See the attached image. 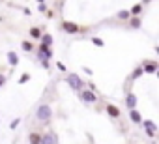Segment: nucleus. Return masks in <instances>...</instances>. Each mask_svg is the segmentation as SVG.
<instances>
[{"label":"nucleus","instance_id":"nucleus-1","mask_svg":"<svg viewBox=\"0 0 159 144\" xmlns=\"http://www.w3.org/2000/svg\"><path fill=\"white\" fill-rule=\"evenodd\" d=\"M52 114L54 112H52V107L49 103H39L38 109H36V120L39 124H49L52 120Z\"/></svg>","mask_w":159,"mask_h":144},{"label":"nucleus","instance_id":"nucleus-2","mask_svg":"<svg viewBox=\"0 0 159 144\" xmlns=\"http://www.w3.org/2000/svg\"><path fill=\"white\" fill-rule=\"evenodd\" d=\"M66 83L69 84V88L71 90H75V92H81L83 88H84V81L81 79V75H77V73H69L67 77H66Z\"/></svg>","mask_w":159,"mask_h":144},{"label":"nucleus","instance_id":"nucleus-3","mask_svg":"<svg viewBox=\"0 0 159 144\" xmlns=\"http://www.w3.org/2000/svg\"><path fill=\"white\" fill-rule=\"evenodd\" d=\"M140 67H142V71L144 73H157V69H159V64L155 62V60H144L142 64H140Z\"/></svg>","mask_w":159,"mask_h":144},{"label":"nucleus","instance_id":"nucleus-4","mask_svg":"<svg viewBox=\"0 0 159 144\" xmlns=\"http://www.w3.org/2000/svg\"><path fill=\"white\" fill-rule=\"evenodd\" d=\"M38 58H43V60H52L54 58V52H52V49L51 47H45V45H41L39 43V47H38Z\"/></svg>","mask_w":159,"mask_h":144},{"label":"nucleus","instance_id":"nucleus-5","mask_svg":"<svg viewBox=\"0 0 159 144\" xmlns=\"http://www.w3.org/2000/svg\"><path fill=\"white\" fill-rule=\"evenodd\" d=\"M142 125H144V131H146V135L150 138H153L157 135V125H155L153 120H142Z\"/></svg>","mask_w":159,"mask_h":144},{"label":"nucleus","instance_id":"nucleus-6","mask_svg":"<svg viewBox=\"0 0 159 144\" xmlns=\"http://www.w3.org/2000/svg\"><path fill=\"white\" fill-rule=\"evenodd\" d=\"M79 94H81V99H83L84 103H88V105H92V103H96V101H98V96H96L94 92H90L88 88H83Z\"/></svg>","mask_w":159,"mask_h":144},{"label":"nucleus","instance_id":"nucleus-7","mask_svg":"<svg viewBox=\"0 0 159 144\" xmlns=\"http://www.w3.org/2000/svg\"><path fill=\"white\" fill-rule=\"evenodd\" d=\"M41 144H58V135L52 129H49L47 133L41 135Z\"/></svg>","mask_w":159,"mask_h":144},{"label":"nucleus","instance_id":"nucleus-8","mask_svg":"<svg viewBox=\"0 0 159 144\" xmlns=\"http://www.w3.org/2000/svg\"><path fill=\"white\" fill-rule=\"evenodd\" d=\"M62 30L66 34H79L81 32V26H79L77 23H71V21H64L62 23Z\"/></svg>","mask_w":159,"mask_h":144},{"label":"nucleus","instance_id":"nucleus-9","mask_svg":"<svg viewBox=\"0 0 159 144\" xmlns=\"http://www.w3.org/2000/svg\"><path fill=\"white\" fill-rule=\"evenodd\" d=\"M105 110H107V114H109L111 118H114V120H118V118L122 116V112H120V109H118L116 105H112V103H107V107H105Z\"/></svg>","mask_w":159,"mask_h":144},{"label":"nucleus","instance_id":"nucleus-10","mask_svg":"<svg viewBox=\"0 0 159 144\" xmlns=\"http://www.w3.org/2000/svg\"><path fill=\"white\" fill-rule=\"evenodd\" d=\"M125 107H127L129 110L137 109V96H135L133 92H129V94L125 96Z\"/></svg>","mask_w":159,"mask_h":144},{"label":"nucleus","instance_id":"nucleus-11","mask_svg":"<svg viewBox=\"0 0 159 144\" xmlns=\"http://www.w3.org/2000/svg\"><path fill=\"white\" fill-rule=\"evenodd\" d=\"M39 43H41V45H45V47H51V49H52V45H54V38H52L51 34H41Z\"/></svg>","mask_w":159,"mask_h":144},{"label":"nucleus","instance_id":"nucleus-12","mask_svg":"<svg viewBox=\"0 0 159 144\" xmlns=\"http://www.w3.org/2000/svg\"><path fill=\"white\" fill-rule=\"evenodd\" d=\"M8 64H10L11 67H17V65H19V54H17L15 51H10V52H8Z\"/></svg>","mask_w":159,"mask_h":144},{"label":"nucleus","instance_id":"nucleus-13","mask_svg":"<svg viewBox=\"0 0 159 144\" xmlns=\"http://www.w3.org/2000/svg\"><path fill=\"white\" fill-rule=\"evenodd\" d=\"M129 120L133 122V124H142V114L137 110V109H133V110H129Z\"/></svg>","mask_w":159,"mask_h":144},{"label":"nucleus","instance_id":"nucleus-14","mask_svg":"<svg viewBox=\"0 0 159 144\" xmlns=\"http://www.w3.org/2000/svg\"><path fill=\"white\" fill-rule=\"evenodd\" d=\"M28 144H41V133L30 131L28 133Z\"/></svg>","mask_w":159,"mask_h":144},{"label":"nucleus","instance_id":"nucleus-15","mask_svg":"<svg viewBox=\"0 0 159 144\" xmlns=\"http://www.w3.org/2000/svg\"><path fill=\"white\" fill-rule=\"evenodd\" d=\"M142 10H144V6H142V4H135V6L129 10V15H131V17H140Z\"/></svg>","mask_w":159,"mask_h":144},{"label":"nucleus","instance_id":"nucleus-16","mask_svg":"<svg viewBox=\"0 0 159 144\" xmlns=\"http://www.w3.org/2000/svg\"><path fill=\"white\" fill-rule=\"evenodd\" d=\"M127 25L131 26V28H140V25H142V19L140 17H129V21H127Z\"/></svg>","mask_w":159,"mask_h":144},{"label":"nucleus","instance_id":"nucleus-17","mask_svg":"<svg viewBox=\"0 0 159 144\" xmlns=\"http://www.w3.org/2000/svg\"><path fill=\"white\" fill-rule=\"evenodd\" d=\"M142 75H144V71H142V67H140V65H137V67L133 69V73H131V77H129V79H131V81H137V79H140Z\"/></svg>","mask_w":159,"mask_h":144},{"label":"nucleus","instance_id":"nucleus-18","mask_svg":"<svg viewBox=\"0 0 159 144\" xmlns=\"http://www.w3.org/2000/svg\"><path fill=\"white\" fill-rule=\"evenodd\" d=\"M28 34H30V38H32V39H39L43 32H41V30H39L38 26H32V28L28 30Z\"/></svg>","mask_w":159,"mask_h":144},{"label":"nucleus","instance_id":"nucleus-19","mask_svg":"<svg viewBox=\"0 0 159 144\" xmlns=\"http://www.w3.org/2000/svg\"><path fill=\"white\" fill-rule=\"evenodd\" d=\"M129 10H120L118 13H116V19H120V21H129Z\"/></svg>","mask_w":159,"mask_h":144},{"label":"nucleus","instance_id":"nucleus-20","mask_svg":"<svg viewBox=\"0 0 159 144\" xmlns=\"http://www.w3.org/2000/svg\"><path fill=\"white\" fill-rule=\"evenodd\" d=\"M90 41H92L96 47H103V45H105V41H103L99 36H92V38H90Z\"/></svg>","mask_w":159,"mask_h":144},{"label":"nucleus","instance_id":"nucleus-21","mask_svg":"<svg viewBox=\"0 0 159 144\" xmlns=\"http://www.w3.org/2000/svg\"><path fill=\"white\" fill-rule=\"evenodd\" d=\"M21 47H23V51H26V52H30V51L34 49L32 41H21Z\"/></svg>","mask_w":159,"mask_h":144},{"label":"nucleus","instance_id":"nucleus-22","mask_svg":"<svg viewBox=\"0 0 159 144\" xmlns=\"http://www.w3.org/2000/svg\"><path fill=\"white\" fill-rule=\"evenodd\" d=\"M30 79H32V75H30V73H23V75L19 77V84H25V83H28Z\"/></svg>","mask_w":159,"mask_h":144},{"label":"nucleus","instance_id":"nucleus-23","mask_svg":"<svg viewBox=\"0 0 159 144\" xmlns=\"http://www.w3.org/2000/svg\"><path fill=\"white\" fill-rule=\"evenodd\" d=\"M19 124H21V118H15V120L10 124V129H17V127H19Z\"/></svg>","mask_w":159,"mask_h":144},{"label":"nucleus","instance_id":"nucleus-24","mask_svg":"<svg viewBox=\"0 0 159 144\" xmlns=\"http://www.w3.org/2000/svg\"><path fill=\"white\" fill-rule=\"evenodd\" d=\"M38 10H39L41 13H43V11H47V4H45V2H38Z\"/></svg>","mask_w":159,"mask_h":144},{"label":"nucleus","instance_id":"nucleus-25","mask_svg":"<svg viewBox=\"0 0 159 144\" xmlns=\"http://www.w3.org/2000/svg\"><path fill=\"white\" fill-rule=\"evenodd\" d=\"M6 81H8V77H6L4 73H0V88H2V86L6 84Z\"/></svg>","mask_w":159,"mask_h":144},{"label":"nucleus","instance_id":"nucleus-26","mask_svg":"<svg viewBox=\"0 0 159 144\" xmlns=\"http://www.w3.org/2000/svg\"><path fill=\"white\" fill-rule=\"evenodd\" d=\"M39 64H41V65H43L45 69H49V67H51V64H49L47 60H43V58H39Z\"/></svg>","mask_w":159,"mask_h":144},{"label":"nucleus","instance_id":"nucleus-27","mask_svg":"<svg viewBox=\"0 0 159 144\" xmlns=\"http://www.w3.org/2000/svg\"><path fill=\"white\" fill-rule=\"evenodd\" d=\"M56 67H58L60 71H64V73H66V71H67V69H66V65H64L62 62H56Z\"/></svg>","mask_w":159,"mask_h":144},{"label":"nucleus","instance_id":"nucleus-28","mask_svg":"<svg viewBox=\"0 0 159 144\" xmlns=\"http://www.w3.org/2000/svg\"><path fill=\"white\" fill-rule=\"evenodd\" d=\"M84 73H86V75H92V73H94V71H92L90 67H84Z\"/></svg>","mask_w":159,"mask_h":144}]
</instances>
